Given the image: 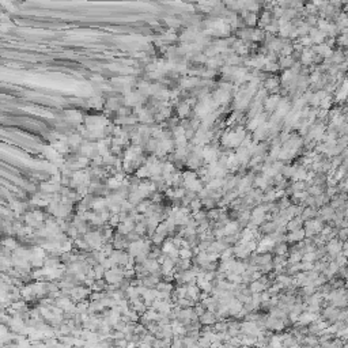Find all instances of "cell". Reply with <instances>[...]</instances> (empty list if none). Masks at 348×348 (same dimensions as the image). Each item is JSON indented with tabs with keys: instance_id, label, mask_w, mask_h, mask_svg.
<instances>
[{
	"instance_id": "cell-4",
	"label": "cell",
	"mask_w": 348,
	"mask_h": 348,
	"mask_svg": "<svg viewBox=\"0 0 348 348\" xmlns=\"http://www.w3.org/2000/svg\"><path fill=\"white\" fill-rule=\"evenodd\" d=\"M214 320H215V317L212 316L211 313L201 316V322H203V324H211V322H214Z\"/></svg>"
},
{
	"instance_id": "cell-3",
	"label": "cell",
	"mask_w": 348,
	"mask_h": 348,
	"mask_svg": "<svg viewBox=\"0 0 348 348\" xmlns=\"http://www.w3.org/2000/svg\"><path fill=\"white\" fill-rule=\"evenodd\" d=\"M190 256H192V252H190L188 248H186V249H185V248L179 249V257H181V260H188Z\"/></svg>"
},
{
	"instance_id": "cell-6",
	"label": "cell",
	"mask_w": 348,
	"mask_h": 348,
	"mask_svg": "<svg viewBox=\"0 0 348 348\" xmlns=\"http://www.w3.org/2000/svg\"><path fill=\"white\" fill-rule=\"evenodd\" d=\"M265 87L267 88H275V87H277V82L275 79H268L267 83H265Z\"/></svg>"
},
{
	"instance_id": "cell-2",
	"label": "cell",
	"mask_w": 348,
	"mask_h": 348,
	"mask_svg": "<svg viewBox=\"0 0 348 348\" xmlns=\"http://www.w3.org/2000/svg\"><path fill=\"white\" fill-rule=\"evenodd\" d=\"M277 102H279V98H277V97H271V98H268V99H267V104H265V106H267V109L273 110Z\"/></svg>"
},
{
	"instance_id": "cell-5",
	"label": "cell",
	"mask_w": 348,
	"mask_h": 348,
	"mask_svg": "<svg viewBox=\"0 0 348 348\" xmlns=\"http://www.w3.org/2000/svg\"><path fill=\"white\" fill-rule=\"evenodd\" d=\"M170 348H184V340H181V339H174Z\"/></svg>"
},
{
	"instance_id": "cell-1",
	"label": "cell",
	"mask_w": 348,
	"mask_h": 348,
	"mask_svg": "<svg viewBox=\"0 0 348 348\" xmlns=\"http://www.w3.org/2000/svg\"><path fill=\"white\" fill-rule=\"evenodd\" d=\"M177 112H178V114H179V117H185L188 113H189V105L188 104H185V102H182V104H179L178 105V109H177Z\"/></svg>"
}]
</instances>
